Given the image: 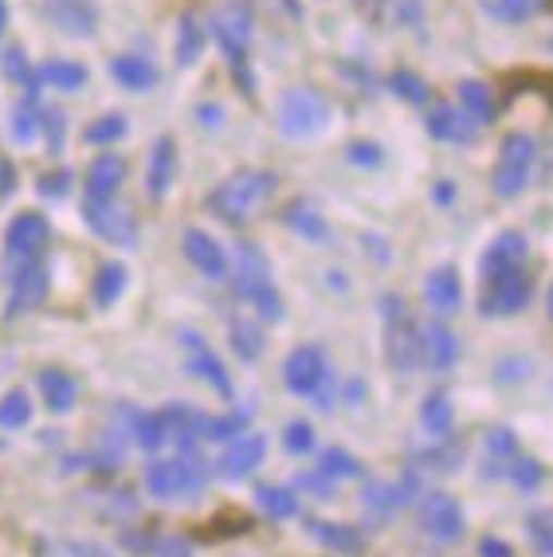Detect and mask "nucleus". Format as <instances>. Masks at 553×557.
<instances>
[{
  "instance_id": "f257e3e1",
  "label": "nucleus",
  "mask_w": 553,
  "mask_h": 557,
  "mask_svg": "<svg viewBox=\"0 0 553 557\" xmlns=\"http://www.w3.org/2000/svg\"><path fill=\"white\" fill-rule=\"evenodd\" d=\"M275 189H279V177L271 170H244L208 193L205 205L217 220L239 228V224H247V216H251L259 205H267V200L275 197Z\"/></svg>"
},
{
  "instance_id": "f03ea898",
  "label": "nucleus",
  "mask_w": 553,
  "mask_h": 557,
  "mask_svg": "<svg viewBox=\"0 0 553 557\" xmlns=\"http://www.w3.org/2000/svg\"><path fill=\"white\" fill-rule=\"evenodd\" d=\"M208 24H212V36H217L220 51H224L228 63H232V75H236L239 90L251 95V90H256V79H251V71H247V44H251V24H256L251 9H247L244 0H228V4H220V9L212 12Z\"/></svg>"
},
{
  "instance_id": "7ed1b4c3",
  "label": "nucleus",
  "mask_w": 553,
  "mask_h": 557,
  "mask_svg": "<svg viewBox=\"0 0 553 557\" xmlns=\"http://www.w3.org/2000/svg\"><path fill=\"white\" fill-rule=\"evenodd\" d=\"M232 278H236L239 299L251 302L267 322L283 319V299H279L275 278H271V263H267L263 248L247 244V239L244 244H236V275Z\"/></svg>"
},
{
  "instance_id": "20e7f679",
  "label": "nucleus",
  "mask_w": 553,
  "mask_h": 557,
  "mask_svg": "<svg viewBox=\"0 0 553 557\" xmlns=\"http://www.w3.org/2000/svg\"><path fill=\"white\" fill-rule=\"evenodd\" d=\"M533 161H538V141H533V134H526V129L506 134L503 146H499V161H494V177H491L494 197H503V200L523 197L533 177Z\"/></svg>"
},
{
  "instance_id": "39448f33",
  "label": "nucleus",
  "mask_w": 553,
  "mask_h": 557,
  "mask_svg": "<svg viewBox=\"0 0 553 557\" xmlns=\"http://www.w3.org/2000/svg\"><path fill=\"white\" fill-rule=\"evenodd\" d=\"M208 487V468L200 456H177V459H158L146 468V491L153 498H197Z\"/></svg>"
},
{
  "instance_id": "423d86ee",
  "label": "nucleus",
  "mask_w": 553,
  "mask_h": 557,
  "mask_svg": "<svg viewBox=\"0 0 553 557\" xmlns=\"http://www.w3.org/2000/svg\"><path fill=\"white\" fill-rule=\"evenodd\" d=\"M381 314H385V358L396 373H413L420 366V326L405 314L401 295H385L381 299Z\"/></svg>"
},
{
  "instance_id": "0eeeda50",
  "label": "nucleus",
  "mask_w": 553,
  "mask_h": 557,
  "mask_svg": "<svg viewBox=\"0 0 553 557\" xmlns=\"http://www.w3.org/2000/svg\"><path fill=\"white\" fill-rule=\"evenodd\" d=\"M530 307V275L526 268H506L483 275V295H479V310L487 319H506V314H523Z\"/></svg>"
},
{
  "instance_id": "6e6552de",
  "label": "nucleus",
  "mask_w": 553,
  "mask_h": 557,
  "mask_svg": "<svg viewBox=\"0 0 553 557\" xmlns=\"http://www.w3.org/2000/svg\"><path fill=\"white\" fill-rule=\"evenodd\" d=\"M330 122V102L310 87H295L279 99V129L287 138H310Z\"/></svg>"
},
{
  "instance_id": "1a4fd4ad",
  "label": "nucleus",
  "mask_w": 553,
  "mask_h": 557,
  "mask_svg": "<svg viewBox=\"0 0 553 557\" xmlns=\"http://www.w3.org/2000/svg\"><path fill=\"white\" fill-rule=\"evenodd\" d=\"M283 385L298 397H315V405L330 393V361L327 349L318 346H298L287 361H283ZM327 405V400H322Z\"/></svg>"
},
{
  "instance_id": "9d476101",
  "label": "nucleus",
  "mask_w": 553,
  "mask_h": 557,
  "mask_svg": "<svg viewBox=\"0 0 553 557\" xmlns=\"http://www.w3.org/2000/svg\"><path fill=\"white\" fill-rule=\"evenodd\" d=\"M83 220L87 228L95 232L99 239L114 244V248H134L138 244V220L134 212L114 205V200H83Z\"/></svg>"
},
{
  "instance_id": "9b49d317",
  "label": "nucleus",
  "mask_w": 553,
  "mask_h": 557,
  "mask_svg": "<svg viewBox=\"0 0 553 557\" xmlns=\"http://www.w3.org/2000/svg\"><path fill=\"white\" fill-rule=\"evenodd\" d=\"M48 236H51V224L44 212H21V216H12L9 232H4V271L21 268L28 259H40Z\"/></svg>"
},
{
  "instance_id": "f8f14e48",
  "label": "nucleus",
  "mask_w": 553,
  "mask_h": 557,
  "mask_svg": "<svg viewBox=\"0 0 553 557\" xmlns=\"http://www.w3.org/2000/svg\"><path fill=\"white\" fill-rule=\"evenodd\" d=\"M9 275V314L16 319V314H28V310H36L44 299H48V263L44 259H28V263H21V268H9L4 271Z\"/></svg>"
},
{
  "instance_id": "ddd939ff",
  "label": "nucleus",
  "mask_w": 553,
  "mask_h": 557,
  "mask_svg": "<svg viewBox=\"0 0 553 557\" xmlns=\"http://www.w3.org/2000/svg\"><path fill=\"white\" fill-rule=\"evenodd\" d=\"M420 527H425L428 537H435V542L452 546V542H459V537H464L467 522H464V510H459V503H455L452 495H444V491H435V495H428L425 503H420Z\"/></svg>"
},
{
  "instance_id": "4468645a",
  "label": "nucleus",
  "mask_w": 553,
  "mask_h": 557,
  "mask_svg": "<svg viewBox=\"0 0 553 557\" xmlns=\"http://www.w3.org/2000/svg\"><path fill=\"white\" fill-rule=\"evenodd\" d=\"M181 346L188 349V373H193V377L208 381L224 400L236 397V385H232V377H228L224 361L205 346V338H200L197 330H181Z\"/></svg>"
},
{
  "instance_id": "2eb2a0df",
  "label": "nucleus",
  "mask_w": 553,
  "mask_h": 557,
  "mask_svg": "<svg viewBox=\"0 0 553 557\" xmlns=\"http://www.w3.org/2000/svg\"><path fill=\"white\" fill-rule=\"evenodd\" d=\"M181 251H185V259L205 278H217V283H220V278L232 275V259H228L224 244H217V239L208 236L205 228H185V232H181Z\"/></svg>"
},
{
  "instance_id": "dca6fc26",
  "label": "nucleus",
  "mask_w": 553,
  "mask_h": 557,
  "mask_svg": "<svg viewBox=\"0 0 553 557\" xmlns=\"http://www.w3.org/2000/svg\"><path fill=\"white\" fill-rule=\"evenodd\" d=\"M267 456V440L259 436V432H251V436H239L232 440L224 451H220L217 459V475L228 479V483H239V479H247L251 471L263 463Z\"/></svg>"
},
{
  "instance_id": "f3484780",
  "label": "nucleus",
  "mask_w": 553,
  "mask_h": 557,
  "mask_svg": "<svg viewBox=\"0 0 553 557\" xmlns=\"http://www.w3.org/2000/svg\"><path fill=\"white\" fill-rule=\"evenodd\" d=\"M479 122H471L459 107H435L428 110V134L435 141H452V146H471L479 138Z\"/></svg>"
},
{
  "instance_id": "a211bd4d",
  "label": "nucleus",
  "mask_w": 553,
  "mask_h": 557,
  "mask_svg": "<svg viewBox=\"0 0 553 557\" xmlns=\"http://www.w3.org/2000/svg\"><path fill=\"white\" fill-rule=\"evenodd\" d=\"M420 334H425V338H420V361H425L432 373H447V369L459 361V338H455L444 322H428Z\"/></svg>"
},
{
  "instance_id": "6ab92c4d",
  "label": "nucleus",
  "mask_w": 553,
  "mask_h": 557,
  "mask_svg": "<svg viewBox=\"0 0 553 557\" xmlns=\"http://www.w3.org/2000/svg\"><path fill=\"white\" fill-rule=\"evenodd\" d=\"M48 16L56 28L75 36V40L95 36V24H99V12L90 0H48Z\"/></svg>"
},
{
  "instance_id": "aec40b11",
  "label": "nucleus",
  "mask_w": 553,
  "mask_h": 557,
  "mask_svg": "<svg viewBox=\"0 0 553 557\" xmlns=\"http://www.w3.org/2000/svg\"><path fill=\"white\" fill-rule=\"evenodd\" d=\"M425 299H428V307H432L435 314H444V319L464 307V283H459V271H455L452 263L435 268L432 275L425 278Z\"/></svg>"
},
{
  "instance_id": "412c9836",
  "label": "nucleus",
  "mask_w": 553,
  "mask_h": 557,
  "mask_svg": "<svg viewBox=\"0 0 553 557\" xmlns=\"http://www.w3.org/2000/svg\"><path fill=\"white\" fill-rule=\"evenodd\" d=\"M122 181H126V161H122L119 153H99L87 170V197L114 200L122 189Z\"/></svg>"
},
{
  "instance_id": "4be33fe9",
  "label": "nucleus",
  "mask_w": 553,
  "mask_h": 557,
  "mask_svg": "<svg viewBox=\"0 0 553 557\" xmlns=\"http://www.w3.org/2000/svg\"><path fill=\"white\" fill-rule=\"evenodd\" d=\"M526 256H530V244H526L523 232H499L491 248L483 251L479 271L494 275V271H506V268H526Z\"/></svg>"
},
{
  "instance_id": "5701e85b",
  "label": "nucleus",
  "mask_w": 553,
  "mask_h": 557,
  "mask_svg": "<svg viewBox=\"0 0 553 557\" xmlns=\"http://www.w3.org/2000/svg\"><path fill=\"white\" fill-rule=\"evenodd\" d=\"M173 177H177V146H173V138H158L153 141V153H149L146 193L153 200H161L173 189Z\"/></svg>"
},
{
  "instance_id": "b1692460",
  "label": "nucleus",
  "mask_w": 553,
  "mask_h": 557,
  "mask_svg": "<svg viewBox=\"0 0 553 557\" xmlns=\"http://www.w3.org/2000/svg\"><path fill=\"white\" fill-rule=\"evenodd\" d=\"M283 220H287V228H295L298 236L310 239V244H322V248L334 244V232H330L327 216H322L310 200H291L287 212H283Z\"/></svg>"
},
{
  "instance_id": "393cba45",
  "label": "nucleus",
  "mask_w": 553,
  "mask_h": 557,
  "mask_svg": "<svg viewBox=\"0 0 553 557\" xmlns=\"http://www.w3.org/2000/svg\"><path fill=\"white\" fill-rule=\"evenodd\" d=\"M110 75L126 90H153L158 87V67L146 55H114L110 60Z\"/></svg>"
},
{
  "instance_id": "a878e982",
  "label": "nucleus",
  "mask_w": 553,
  "mask_h": 557,
  "mask_svg": "<svg viewBox=\"0 0 553 557\" xmlns=\"http://www.w3.org/2000/svg\"><path fill=\"white\" fill-rule=\"evenodd\" d=\"M36 388H40L44 405L51 408V412H67L71 405H75V377H71L67 369H40V377H36Z\"/></svg>"
},
{
  "instance_id": "bb28decb",
  "label": "nucleus",
  "mask_w": 553,
  "mask_h": 557,
  "mask_svg": "<svg viewBox=\"0 0 553 557\" xmlns=\"http://www.w3.org/2000/svg\"><path fill=\"white\" fill-rule=\"evenodd\" d=\"M459 110H464L467 119L479 122V126H491L499 107H494V95L483 79H464L459 83Z\"/></svg>"
},
{
  "instance_id": "cd10ccee",
  "label": "nucleus",
  "mask_w": 553,
  "mask_h": 557,
  "mask_svg": "<svg viewBox=\"0 0 553 557\" xmlns=\"http://www.w3.org/2000/svg\"><path fill=\"white\" fill-rule=\"evenodd\" d=\"M126 283H130V271L122 268V263H114V259H107V263H99V271H95V287H90V295H95L99 307H114V302L122 299Z\"/></svg>"
},
{
  "instance_id": "c85d7f7f",
  "label": "nucleus",
  "mask_w": 553,
  "mask_h": 557,
  "mask_svg": "<svg viewBox=\"0 0 553 557\" xmlns=\"http://www.w3.org/2000/svg\"><path fill=\"white\" fill-rule=\"evenodd\" d=\"M420 424H425L428 436L435 440H447L455 429V412H452V400L447 393H428V400L420 405Z\"/></svg>"
},
{
  "instance_id": "c756f323",
  "label": "nucleus",
  "mask_w": 553,
  "mask_h": 557,
  "mask_svg": "<svg viewBox=\"0 0 553 557\" xmlns=\"http://www.w3.org/2000/svg\"><path fill=\"white\" fill-rule=\"evenodd\" d=\"M36 83H48V87H60V90H79L87 87V67L75 60H48L36 71Z\"/></svg>"
},
{
  "instance_id": "7c9ffc66",
  "label": "nucleus",
  "mask_w": 553,
  "mask_h": 557,
  "mask_svg": "<svg viewBox=\"0 0 553 557\" xmlns=\"http://www.w3.org/2000/svg\"><path fill=\"white\" fill-rule=\"evenodd\" d=\"M310 537L315 542H322V546H330V549H337V554H361V534L357 530H349V527H337V522H310Z\"/></svg>"
},
{
  "instance_id": "2f4dec72",
  "label": "nucleus",
  "mask_w": 553,
  "mask_h": 557,
  "mask_svg": "<svg viewBox=\"0 0 553 557\" xmlns=\"http://www.w3.org/2000/svg\"><path fill=\"white\" fill-rule=\"evenodd\" d=\"M200 51H205V24L193 12H185L177 24V63L181 67H193L200 60Z\"/></svg>"
},
{
  "instance_id": "473e14b6",
  "label": "nucleus",
  "mask_w": 553,
  "mask_h": 557,
  "mask_svg": "<svg viewBox=\"0 0 553 557\" xmlns=\"http://www.w3.org/2000/svg\"><path fill=\"white\" fill-rule=\"evenodd\" d=\"M542 9L545 0H483V12L499 24H523Z\"/></svg>"
},
{
  "instance_id": "72a5a7b5",
  "label": "nucleus",
  "mask_w": 553,
  "mask_h": 557,
  "mask_svg": "<svg viewBox=\"0 0 553 557\" xmlns=\"http://www.w3.org/2000/svg\"><path fill=\"white\" fill-rule=\"evenodd\" d=\"M389 90H393L396 99L413 102V107H425L428 99H432V90H428V83L416 75V71L408 67H396L393 75H389Z\"/></svg>"
},
{
  "instance_id": "f704fd0d",
  "label": "nucleus",
  "mask_w": 553,
  "mask_h": 557,
  "mask_svg": "<svg viewBox=\"0 0 553 557\" xmlns=\"http://www.w3.org/2000/svg\"><path fill=\"white\" fill-rule=\"evenodd\" d=\"M232 349H236V354H239V358H244V361L263 358V349H267L263 330H259L256 322L236 319V322H232Z\"/></svg>"
},
{
  "instance_id": "c9c22d12",
  "label": "nucleus",
  "mask_w": 553,
  "mask_h": 557,
  "mask_svg": "<svg viewBox=\"0 0 553 557\" xmlns=\"http://www.w3.org/2000/svg\"><path fill=\"white\" fill-rule=\"evenodd\" d=\"M256 498H259V507L271 518H279V522H287V518L298 515V498L291 487H259Z\"/></svg>"
},
{
  "instance_id": "e433bc0d",
  "label": "nucleus",
  "mask_w": 553,
  "mask_h": 557,
  "mask_svg": "<svg viewBox=\"0 0 553 557\" xmlns=\"http://www.w3.org/2000/svg\"><path fill=\"white\" fill-rule=\"evenodd\" d=\"M40 114L44 110L36 107V95H28V99L16 102V107H12V138L16 141L36 138V134H40Z\"/></svg>"
},
{
  "instance_id": "4c0bfd02",
  "label": "nucleus",
  "mask_w": 553,
  "mask_h": 557,
  "mask_svg": "<svg viewBox=\"0 0 553 557\" xmlns=\"http://www.w3.org/2000/svg\"><path fill=\"white\" fill-rule=\"evenodd\" d=\"M134 440H138L142 448L146 451H153V448H161L169 440V429H165V420H161V412H134Z\"/></svg>"
},
{
  "instance_id": "58836bf2",
  "label": "nucleus",
  "mask_w": 553,
  "mask_h": 557,
  "mask_svg": "<svg viewBox=\"0 0 553 557\" xmlns=\"http://www.w3.org/2000/svg\"><path fill=\"white\" fill-rule=\"evenodd\" d=\"M0 71L9 75L12 83H21V87H28V95H36V71L28 67V55H24L21 48H4V60H0Z\"/></svg>"
},
{
  "instance_id": "ea45409f",
  "label": "nucleus",
  "mask_w": 553,
  "mask_h": 557,
  "mask_svg": "<svg viewBox=\"0 0 553 557\" xmlns=\"http://www.w3.org/2000/svg\"><path fill=\"white\" fill-rule=\"evenodd\" d=\"M126 129L130 126H126V119H122V114H107V119L90 122V126L83 129V141H87V146H110V141H119Z\"/></svg>"
},
{
  "instance_id": "a19ab883",
  "label": "nucleus",
  "mask_w": 553,
  "mask_h": 557,
  "mask_svg": "<svg viewBox=\"0 0 553 557\" xmlns=\"http://www.w3.org/2000/svg\"><path fill=\"white\" fill-rule=\"evenodd\" d=\"M32 420V400L24 393H4L0 397V429H24Z\"/></svg>"
},
{
  "instance_id": "79ce46f5",
  "label": "nucleus",
  "mask_w": 553,
  "mask_h": 557,
  "mask_svg": "<svg viewBox=\"0 0 553 557\" xmlns=\"http://www.w3.org/2000/svg\"><path fill=\"white\" fill-rule=\"evenodd\" d=\"M318 471H322L327 479H357V475H361L357 459L349 456V451H342V448L322 451V459H318Z\"/></svg>"
},
{
  "instance_id": "37998d69",
  "label": "nucleus",
  "mask_w": 553,
  "mask_h": 557,
  "mask_svg": "<svg viewBox=\"0 0 553 557\" xmlns=\"http://www.w3.org/2000/svg\"><path fill=\"white\" fill-rule=\"evenodd\" d=\"M346 161L349 165H361V170H377V165H381V161H385V150H381V146H377V141H349L346 146Z\"/></svg>"
},
{
  "instance_id": "c03bdc74",
  "label": "nucleus",
  "mask_w": 553,
  "mask_h": 557,
  "mask_svg": "<svg viewBox=\"0 0 553 557\" xmlns=\"http://www.w3.org/2000/svg\"><path fill=\"white\" fill-rule=\"evenodd\" d=\"M283 448H287L291 456H307V451L315 448V432H310L307 420H291L287 432H283Z\"/></svg>"
},
{
  "instance_id": "a18cd8bd",
  "label": "nucleus",
  "mask_w": 553,
  "mask_h": 557,
  "mask_svg": "<svg viewBox=\"0 0 553 557\" xmlns=\"http://www.w3.org/2000/svg\"><path fill=\"white\" fill-rule=\"evenodd\" d=\"M530 537H533V546H538V554L553 557V515L550 510L530 515Z\"/></svg>"
},
{
  "instance_id": "49530a36",
  "label": "nucleus",
  "mask_w": 553,
  "mask_h": 557,
  "mask_svg": "<svg viewBox=\"0 0 553 557\" xmlns=\"http://www.w3.org/2000/svg\"><path fill=\"white\" fill-rule=\"evenodd\" d=\"M63 129H67V119H63L60 110H44L40 134L48 138V150H51V153H60V150H63Z\"/></svg>"
},
{
  "instance_id": "de8ad7c7",
  "label": "nucleus",
  "mask_w": 553,
  "mask_h": 557,
  "mask_svg": "<svg viewBox=\"0 0 553 557\" xmlns=\"http://www.w3.org/2000/svg\"><path fill=\"white\" fill-rule=\"evenodd\" d=\"M511 479H514V487L533 491L538 483H542V468H538L533 459H514V463H511Z\"/></svg>"
},
{
  "instance_id": "09e8293b",
  "label": "nucleus",
  "mask_w": 553,
  "mask_h": 557,
  "mask_svg": "<svg viewBox=\"0 0 553 557\" xmlns=\"http://www.w3.org/2000/svg\"><path fill=\"white\" fill-rule=\"evenodd\" d=\"M36 189H40V197H48V200L67 197V193H71V170H56V173H48V177L36 181Z\"/></svg>"
},
{
  "instance_id": "8fccbe9b",
  "label": "nucleus",
  "mask_w": 553,
  "mask_h": 557,
  "mask_svg": "<svg viewBox=\"0 0 553 557\" xmlns=\"http://www.w3.org/2000/svg\"><path fill=\"white\" fill-rule=\"evenodd\" d=\"M487 448H491V456H514L518 440H514L511 429H494L491 436H487Z\"/></svg>"
},
{
  "instance_id": "3c124183",
  "label": "nucleus",
  "mask_w": 553,
  "mask_h": 557,
  "mask_svg": "<svg viewBox=\"0 0 553 557\" xmlns=\"http://www.w3.org/2000/svg\"><path fill=\"white\" fill-rule=\"evenodd\" d=\"M16 197V165L9 158H0V200Z\"/></svg>"
},
{
  "instance_id": "603ef678",
  "label": "nucleus",
  "mask_w": 553,
  "mask_h": 557,
  "mask_svg": "<svg viewBox=\"0 0 553 557\" xmlns=\"http://www.w3.org/2000/svg\"><path fill=\"white\" fill-rule=\"evenodd\" d=\"M479 554L483 557H514V549L506 546V542H499V537H483V542H479Z\"/></svg>"
},
{
  "instance_id": "864d4df0",
  "label": "nucleus",
  "mask_w": 553,
  "mask_h": 557,
  "mask_svg": "<svg viewBox=\"0 0 553 557\" xmlns=\"http://www.w3.org/2000/svg\"><path fill=\"white\" fill-rule=\"evenodd\" d=\"M197 114H200V122H205V126H220V122H224V110H220L217 102H205Z\"/></svg>"
},
{
  "instance_id": "5fc2aeb1",
  "label": "nucleus",
  "mask_w": 553,
  "mask_h": 557,
  "mask_svg": "<svg viewBox=\"0 0 553 557\" xmlns=\"http://www.w3.org/2000/svg\"><path fill=\"white\" fill-rule=\"evenodd\" d=\"M432 197L440 200V205H447V200L455 197V189H452V185H435V193H432Z\"/></svg>"
},
{
  "instance_id": "6e6d98bb",
  "label": "nucleus",
  "mask_w": 553,
  "mask_h": 557,
  "mask_svg": "<svg viewBox=\"0 0 553 557\" xmlns=\"http://www.w3.org/2000/svg\"><path fill=\"white\" fill-rule=\"evenodd\" d=\"M279 4H283V9H287L295 21H303V4H298V0H279Z\"/></svg>"
},
{
  "instance_id": "4d7b16f0",
  "label": "nucleus",
  "mask_w": 553,
  "mask_h": 557,
  "mask_svg": "<svg viewBox=\"0 0 553 557\" xmlns=\"http://www.w3.org/2000/svg\"><path fill=\"white\" fill-rule=\"evenodd\" d=\"M4 24H9V4L0 0V36H4Z\"/></svg>"
},
{
  "instance_id": "13d9d810",
  "label": "nucleus",
  "mask_w": 553,
  "mask_h": 557,
  "mask_svg": "<svg viewBox=\"0 0 553 557\" xmlns=\"http://www.w3.org/2000/svg\"><path fill=\"white\" fill-rule=\"evenodd\" d=\"M545 307H550V319H553V283H550V295H545Z\"/></svg>"
},
{
  "instance_id": "bf43d9fd",
  "label": "nucleus",
  "mask_w": 553,
  "mask_h": 557,
  "mask_svg": "<svg viewBox=\"0 0 553 557\" xmlns=\"http://www.w3.org/2000/svg\"><path fill=\"white\" fill-rule=\"evenodd\" d=\"M354 4H361V9H366V0H354ZM373 4H381V0H373Z\"/></svg>"
},
{
  "instance_id": "052dcab7",
  "label": "nucleus",
  "mask_w": 553,
  "mask_h": 557,
  "mask_svg": "<svg viewBox=\"0 0 553 557\" xmlns=\"http://www.w3.org/2000/svg\"><path fill=\"white\" fill-rule=\"evenodd\" d=\"M550 51H553V36H550Z\"/></svg>"
}]
</instances>
